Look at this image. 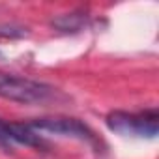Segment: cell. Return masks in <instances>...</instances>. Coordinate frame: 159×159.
I'll return each mask as SVG.
<instances>
[{"instance_id": "1", "label": "cell", "mask_w": 159, "mask_h": 159, "mask_svg": "<svg viewBox=\"0 0 159 159\" xmlns=\"http://www.w3.org/2000/svg\"><path fill=\"white\" fill-rule=\"evenodd\" d=\"M0 98L21 105H43L56 98V88L28 77L0 71Z\"/></svg>"}, {"instance_id": "2", "label": "cell", "mask_w": 159, "mask_h": 159, "mask_svg": "<svg viewBox=\"0 0 159 159\" xmlns=\"http://www.w3.org/2000/svg\"><path fill=\"white\" fill-rule=\"evenodd\" d=\"M105 122L112 133H118L124 137L153 139L159 131V114L155 109H148L142 112L112 111L107 114Z\"/></svg>"}, {"instance_id": "3", "label": "cell", "mask_w": 159, "mask_h": 159, "mask_svg": "<svg viewBox=\"0 0 159 159\" xmlns=\"http://www.w3.org/2000/svg\"><path fill=\"white\" fill-rule=\"evenodd\" d=\"M28 125L34 131H38V133H51V135H60V137H69V139L90 142V144H98L96 133L84 122L79 120V118H69V116H45V118H36Z\"/></svg>"}, {"instance_id": "4", "label": "cell", "mask_w": 159, "mask_h": 159, "mask_svg": "<svg viewBox=\"0 0 159 159\" xmlns=\"http://www.w3.org/2000/svg\"><path fill=\"white\" fill-rule=\"evenodd\" d=\"M8 131H10V139L13 144H25L30 148H47V142L43 140V137L38 131H34L28 124L10 122Z\"/></svg>"}, {"instance_id": "5", "label": "cell", "mask_w": 159, "mask_h": 159, "mask_svg": "<svg viewBox=\"0 0 159 159\" xmlns=\"http://www.w3.org/2000/svg\"><path fill=\"white\" fill-rule=\"evenodd\" d=\"M86 23H88L86 11H69V13H62L54 17L51 21V26L64 34H75V32H81L86 26Z\"/></svg>"}, {"instance_id": "6", "label": "cell", "mask_w": 159, "mask_h": 159, "mask_svg": "<svg viewBox=\"0 0 159 159\" xmlns=\"http://www.w3.org/2000/svg\"><path fill=\"white\" fill-rule=\"evenodd\" d=\"M13 142L10 139V131H8V122H4L0 118V150L4 152H13Z\"/></svg>"}, {"instance_id": "7", "label": "cell", "mask_w": 159, "mask_h": 159, "mask_svg": "<svg viewBox=\"0 0 159 159\" xmlns=\"http://www.w3.org/2000/svg\"><path fill=\"white\" fill-rule=\"evenodd\" d=\"M28 32L23 26L15 25H0V38H25Z\"/></svg>"}, {"instance_id": "8", "label": "cell", "mask_w": 159, "mask_h": 159, "mask_svg": "<svg viewBox=\"0 0 159 159\" xmlns=\"http://www.w3.org/2000/svg\"><path fill=\"white\" fill-rule=\"evenodd\" d=\"M0 56H2V52H0Z\"/></svg>"}]
</instances>
